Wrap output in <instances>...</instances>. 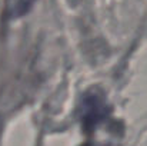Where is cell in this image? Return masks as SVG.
<instances>
[{"mask_svg": "<svg viewBox=\"0 0 147 146\" xmlns=\"http://www.w3.org/2000/svg\"><path fill=\"white\" fill-rule=\"evenodd\" d=\"M104 116H106V106L98 96L92 95L84 100V110L82 120L86 130L93 129Z\"/></svg>", "mask_w": 147, "mask_h": 146, "instance_id": "1", "label": "cell"}, {"mask_svg": "<svg viewBox=\"0 0 147 146\" xmlns=\"http://www.w3.org/2000/svg\"><path fill=\"white\" fill-rule=\"evenodd\" d=\"M0 135H1V119H0Z\"/></svg>", "mask_w": 147, "mask_h": 146, "instance_id": "3", "label": "cell"}, {"mask_svg": "<svg viewBox=\"0 0 147 146\" xmlns=\"http://www.w3.org/2000/svg\"><path fill=\"white\" fill-rule=\"evenodd\" d=\"M36 0H9L7 12L10 17H20L30 10Z\"/></svg>", "mask_w": 147, "mask_h": 146, "instance_id": "2", "label": "cell"}]
</instances>
